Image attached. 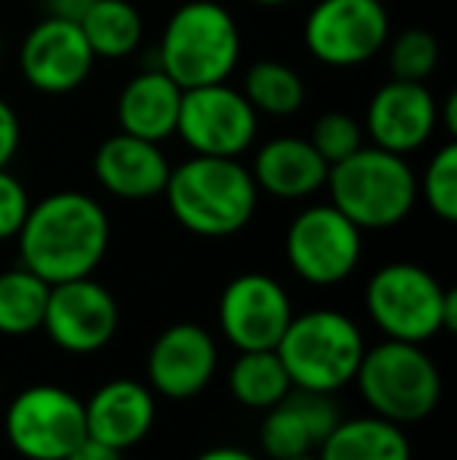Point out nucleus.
<instances>
[{
	"label": "nucleus",
	"mask_w": 457,
	"mask_h": 460,
	"mask_svg": "<svg viewBox=\"0 0 457 460\" xmlns=\"http://www.w3.org/2000/svg\"><path fill=\"white\" fill-rule=\"evenodd\" d=\"M320 460H414L404 426L382 417L338 420L317 448Z\"/></svg>",
	"instance_id": "obj_22"
},
{
	"label": "nucleus",
	"mask_w": 457,
	"mask_h": 460,
	"mask_svg": "<svg viewBox=\"0 0 457 460\" xmlns=\"http://www.w3.org/2000/svg\"><path fill=\"white\" fill-rule=\"evenodd\" d=\"M154 420H157V398L145 382L110 379L85 401L88 438H98L116 451H128L145 442Z\"/></svg>",
	"instance_id": "obj_20"
},
{
	"label": "nucleus",
	"mask_w": 457,
	"mask_h": 460,
	"mask_svg": "<svg viewBox=\"0 0 457 460\" xmlns=\"http://www.w3.org/2000/svg\"><path fill=\"white\" fill-rule=\"evenodd\" d=\"M364 351L366 341L357 323L330 307L294 314L276 345L292 385L323 394H336L351 385Z\"/></svg>",
	"instance_id": "obj_5"
},
{
	"label": "nucleus",
	"mask_w": 457,
	"mask_h": 460,
	"mask_svg": "<svg viewBox=\"0 0 457 460\" xmlns=\"http://www.w3.org/2000/svg\"><path fill=\"white\" fill-rule=\"evenodd\" d=\"M44 6V16H63V19H75L94 4V0H38Z\"/></svg>",
	"instance_id": "obj_33"
},
{
	"label": "nucleus",
	"mask_w": 457,
	"mask_h": 460,
	"mask_svg": "<svg viewBox=\"0 0 457 460\" xmlns=\"http://www.w3.org/2000/svg\"><path fill=\"white\" fill-rule=\"evenodd\" d=\"M220 329L238 351L276 348L292 323V297L279 279L267 273H242L220 295Z\"/></svg>",
	"instance_id": "obj_14"
},
{
	"label": "nucleus",
	"mask_w": 457,
	"mask_h": 460,
	"mask_svg": "<svg viewBox=\"0 0 457 460\" xmlns=\"http://www.w3.org/2000/svg\"><path fill=\"white\" fill-rule=\"evenodd\" d=\"M4 429L25 460H63L88 436L85 401L63 385H29L10 401Z\"/></svg>",
	"instance_id": "obj_11"
},
{
	"label": "nucleus",
	"mask_w": 457,
	"mask_h": 460,
	"mask_svg": "<svg viewBox=\"0 0 457 460\" xmlns=\"http://www.w3.org/2000/svg\"><path fill=\"white\" fill-rule=\"evenodd\" d=\"M16 60L25 85L48 97L79 92L98 63L82 35V25L63 16H44L31 25L19 44Z\"/></svg>",
	"instance_id": "obj_13"
},
{
	"label": "nucleus",
	"mask_w": 457,
	"mask_h": 460,
	"mask_svg": "<svg viewBox=\"0 0 457 460\" xmlns=\"http://www.w3.org/2000/svg\"><path fill=\"white\" fill-rule=\"evenodd\" d=\"M391 35L382 0H317L304 19V48L330 69H357L376 60Z\"/></svg>",
	"instance_id": "obj_8"
},
{
	"label": "nucleus",
	"mask_w": 457,
	"mask_h": 460,
	"mask_svg": "<svg viewBox=\"0 0 457 460\" xmlns=\"http://www.w3.org/2000/svg\"><path fill=\"white\" fill-rule=\"evenodd\" d=\"M435 128H439V101L426 82L389 79L366 101L364 135L373 147L410 157L433 141Z\"/></svg>",
	"instance_id": "obj_15"
},
{
	"label": "nucleus",
	"mask_w": 457,
	"mask_h": 460,
	"mask_svg": "<svg viewBox=\"0 0 457 460\" xmlns=\"http://www.w3.org/2000/svg\"><path fill=\"white\" fill-rule=\"evenodd\" d=\"M242 94L260 116H288L301 113L307 103V82L294 66L282 60H257L244 69Z\"/></svg>",
	"instance_id": "obj_24"
},
{
	"label": "nucleus",
	"mask_w": 457,
	"mask_h": 460,
	"mask_svg": "<svg viewBox=\"0 0 457 460\" xmlns=\"http://www.w3.org/2000/svg\"><path fill=\"white\" fill-rule=\"evenodd\" d=\"M50 285L22 263L0 273V335H31L41 329Z\"/></svg>",
	"instance_id": "obj_26"
},
{
	"label": "nucleus",
	"mask_w": 457,
	"mask_h": 460,
	"mask_svg": "<svg viewBox=\"0 0 457 460\" xmlns=\"http://www.w3.org/2000/svg\"><path fill=\"white\" fill-rule=\"evenodd\" d=\"M382 54L389 60L391 79L426 82L442 63V44L433 31L414 25V29H401L398 35H389Z\"/></svg>",
	"instance_id": "obj_27"
},
{
	"label": "nucleus",
	"mask_w": 457,
	"mask_h": 460,
	"mask_svg": "<svg viewBox=\"0 0 457 460\" xmlns=\"http://www.w3.org/2000/svg\"><path fill=\"white\" fill-rule=\"evenodd\" d=\"M220 348L198 323H176L163 329L147 351V385L170 401L198 398L214 382Z\"/></svg>",
	"instance_id": "obj_16"
},
{
	"label": "nucleus",
	"mask_w": 457,
	"mask_h": 460,
	"mask_svg": "<svg viewBox=\"0 0 457 460\" xmlns=\"http://www.w3.org/2000/svg\"><path fill=\"white\" fill-rule=\"evenodd\" d=\"M364 257V232L332 204H311L288 223L286 261L307 285L345 282Z\"/></svg>",
	"instance_id": "obj_9"
},
{
	"label": "nucleus",
	"mask_w": 457,
	"mask_h": 460,
	"mask_svg": "<svg viewBox=\"0 0 457 460\" xmlns=\"http://www.w3.org/2000/svg\"><path fill=\"white\" fill-rule=\"evenodd\" d=\"M31 198L25 185L10 170H0V242H10L19 235L25 217H29Z\"/></svg>",
	"instance_id": "obj_30"
},
{
	"label": "nucleus",
	"mask_w": 457,
	"mask_h": 460,
	"mask_svg": "<svg viewBox=\"0 0 457 460\" xmlns=\"http://www.w3.org/2000/svg\"><path fill=\"white\" fill-rule=\"evenodd\" d=\"M19 263L48 285L94 276L110 248V217L85 191H54L29 207L16 235Z\"/></svg>",
	"instance_id": "obj_1"
},
{
	"label": "nucleus",
	"mask_w": 457,
	"mask_h": 460,
	"mask_svg": "<svg viewBox=\"0 0 457 460\" xmlns=\"http://www.w3.org/2000/svg\"><path fill=\"white\" fill-rule=\"evenodd\" d=\"M179 103H182V88L160 66H147L135 73L116 97V126L135 138L163 145L176 135Z\"/></svg>",
	"instance_id": "obj_21"
},
{
	"label": "nucleus",
	"mask_w": 457,
	"mask_h": 460,
	"mask_svg": "<svg viewBox=\"0 0 457 460\" xmlns=\"http://www.w3.org/2000/svg\"><path fill=\"white\" fill-rule=\"evenodd\" d=\"M417 194L423 204L439 217L442 223L457 219V145L445 141L439 151L429 157L423 176H417Z\"/></svg>",
	"instance_id": "obj_28"
},
{
	"label": "nucleus",
	"mask_w": 457,
	"mask_h": 460,
	"mask_svg": "<svg viewBox=\"0 0 457 460\" xmlns=\"http://www.w3.org/2000/svg\"><path fill=\"white\" fill-rule=\"evenodd\" d=\"M19 145H22V122H19L16 110L0 97V170H10Z\"/></svg>",
	"instance_id": "obj_31"
},
{
	"label": "nucleus",
	"mask_w": 457,
	"mask_h": 460,
	"mask_svg": "<svg viewBox=\"0 0 457 460\" xmlns=\"http://www.w3.org/2000/svg\"><path fill=\"white\" fill-rule=\"evenodd\" d=\"M154 54V66L182 92L229 82L242 63V29L220 0H185L170 13Z\"/></svg>",
	"instance_id": "obj_3"
},
{
	"label": "nucleus",
	"mask_w": 457,
	"mask_h": 460,
	"mask_svg": "<svg viewBox=\"0 0 457 460\" xmlns=\"http://www.w3.org/2000/svg\"><path fill=\"white\" fill-rule=\"evenodd\" d=\"M41 329L60 351L98 354L119 329V304L98 279L82 276L50 285Z\"/></svg>",
	"instance_id": "obj_12"
},
{
	"label": "nucleus",
	"mask_w": 457,
	"mask_h": 460,
	"mask_svg": "<svg viewBox=\"0 0 457 460\" xmlns=\"http://www.w3.org/2000/svg\"><path fill=\"white\" fill-rule=\"evenodd\" d=\"M92 170L98 185L119 200H151L160 198L170 179V157L157 141L135 138L116 132L104 138L94 151Z\"/></svg>",
	"instance_id": "obj_18"
},
{
	"label": "nucleus",
	"mask_w": 457,
	"mask_h": 460,
	"mask_svg": "<svg viewBox=\"0 0 457 460\" xmlns=\"http://www.w3.org/2000/svg\"><path fill=\"white\" fill-rule=\"evenodd\" d=\"M79 25L94 60H128L145 41V19L132 0H94Z\"/></svg>",
	"instance_id": "obj_23"
},
{
	"label": "nucleus",
	"mask_w": 457,
	"mask_h": 460,
	"mask_svg": "<svg viewBox=\"0 0 457 460\" xmlns=\"http://www.w3.org/2000/svg\"><path fill=\"white\" fill-rule=\"evenodd\" d=\"M63 460H122V451H116V448H110V445L85 436Z\"/></svg>",
	"instance_id": "obj_32"
},
{
	"label": "nucleus",
	"mask_w": 457,
	"mask_h": 460,
	"mask_svg": "<svg viewBox=\"0 0 457 460\" xmlns=\"http://www.w3.org/2000/svg\"><path fill=\"white\" fill-rule=\"evenodd\" d=\"M442 326L445 332H457V288L445 291V310H442Z\"/></svg>",
	"instance_id": "obj_36"
},
{
	"label": "nucleus",
	"mask_w": 457,
	"mask_h": 460,
	"mask_svg": "<svg viewBox=\"0 0 457 460\" xmlns=\"http://www.w3.org/2000/svg\"><path fill=\"white\" fill-rule=\"evenodd\" d=\"M163 198L185 232L201 238H229L254 219L260 191L238 157L191 154L170 170Z\"/></svg>",
	"instance_id": "obj_2"
},
{
	"label": "nucleus",
	"mask_w": 457,
	"mask_h": 460,
	"mask_svg": "<svg viewBox=\"0 0 457 460\" xmlns=\"http://www.w3.org/2000/svg\"><path fill=\"white\" fill-rule=\"evenodd\" d=\"M260 113L229 82L182 92L176 135L191 154L242 160L257 145Z\"/></svg>",
	"instance_id": "obj_10"
},
{
	"label": "nucleus",
	"mask_w": 457,
	"mask_h": 460,
	"mask_svg": "<svg viewBox=\"0 0 457 460\" xmlns=\"http://www.w3.org/2000/svg\"><path fill=\"white\" fill-rule=\"evenodd\" d=\"M317 154L326 164H338V160L351 157L357 147H364L366 135H364V122L357 116L345 113V110H326L313 119L311 135H307Z\"/></svg>",
	"instance_id": "obj_29"
},
{
	"label": "nucleus",
	"mask_w": 457,
	"mask_h": 460,
	"mask_svg": "<svg viewBox=\"0 0 457 460\" xmlns=\"http://www.w3.org/2000/svg\"><path fill=\"white\" fill-rule=\"evenodd\" d=\"M250 176L260 194L279 200H307L326 188L330 164L301 135H276L263 141L250 160Z\"/></svg>",
	"instance_id": "obj_19"
},
{
	"label": "nucleus",
	"mask_w": 457,
	"mask_h": 460,
	"mask_svg": "<svg viewBox=\"0 0 457 460\" xmlns=\"http://www.w3.org/2000/svg\"><path fill=\"white\" fill-rule=\"evenodd\" d=\"M286 367H282L276 348L263 351H238L235 364L229 369V392L242 407L250 411H269L276 401H282L292 392Z\"/></svg>",
	"instance_id": "obj_25"
},
{
	"label": "nucleus",
	"mask_w": 457,
	"mask_h": 460,
	"mask_svg": "<svg viewBox=\"0 0 457 460\" xmlns=\"http://www.w3.org/2000/svg\"><path fill=\"white\" fill-rule=\"evenodd\" d=\"M195 460H257L250 451L244 448H232V445H216V448H207L201 451Z\"/></svg>",
	"instance_id": "obj_34"
},
{
	"label": "nucleus",
	"mask_w": 457,
	"mask_h": 460,
	"mask_svg": "<svg viewBox=\"0 0 457 460\" xmlns=\"http://www.w3.org/2000/svg\"><path fill=\"white\" fill-rule=\"evenodd\" d=\"M288 460H320L317 455H301V457H288Z\"/></svg>",
	"instance_id": "obj_38"
},
{
	"label": "nucleus",
	"mask_w": 457,
	"mask_h": 460,
	"mask_svg": "<svg viewBox=\"0 0 457 460\" xmlns=\"http://www.w3.org/2000/svg\"><path fill=\"white\" fill-rule=\"evenodd\" d=\"M250 4H257V6H288V4H294V0H250Z\"/></svg>",
	"instance_id": "obj_37"
},
{
	"label": "nucleus",
	"mask_w": 457,
	"mask_h": 460,
	"mask_svg": "<svg viewBox=\"0 0 457 460\" xmlns=\"http://www.w3.org/2000/svg\"><path fill=\"white\" fill-rule=\"evenodd\" d=\"M445 285L420 263H385L370 276L364 291L366 314L373 326L395 341H423L445 332Z\"/></svg>",
	"instance_id": "obj_7"
},
{
	"label": "nucleus",
	"mask_w": 457,
	"mask_h": 460,
	"mask_svg": "<svg viewBox=\"0 0 457 460\" xmlns=\"http://www.w3.org/2000/svg\"><path fill=\"white\" fill-rule=\"evenodd\" d=\"M330 204L338 207L360 232L395 229L414 213L417 172L401 154L382 147H357L351 157L330 166Z\"/></svg>",
	"instance_id": "obj_4"
},
{
	"label": "nucleus",
	"mask_w": 457,
	"mask_h": 460,
	"mask_svg": "<svg viewBox=\"0 0 457 460\" xmlns=\"http://www.w3.org/2000/svg\"><path fill=\"white\" fill-rule=\"evenodd\" d=\"M439 128H445L454 138V132H457V94L454 92L439 103Z\"/></svg>",
	"instance_id": "obj_35"
},
{
	"label": "nucleus",
	"mask_w": 457,
	"mask_h": 460,
	"mask_svg": "<svg viewBox=\"0 0 457 460\" xmlns=\"http://www.w3.org/2000/svg\"><path fill=\"white\" fill-rule=\"evenodd\" d=\"M342 411L332 394L292 388L269 411H263L260 445L269 460H288L301 455H313L323 438L336 429Z\"/></svg>",
	"instance_id": "obj_17"
},
{
	"label": "nucleus",
	"mask_w": 457,
	"mask_h": 460,
	"mask_svg": "<svg viewBox=\"0 0 457 460\" xmlns=\"http://www.w3.org/2000/svg\"><path fill=\"white\" fill-rule=\"evenodd\" d=\"M0 63H4V35H0Z\"/></svg>",
	"instance_id": "obj_39"
},
{
	"label": "nucleus",
	"mask_w": 457,
	"mask_h": 460,
	"mask_svg": "<svg viewBox=\"0 0 457 460\" xmlns=\"http://www.w3.org/2000/svg\"><path fill=\"white\" fill-rule=\"evenodd\" d=\"M354 382L366 407L398 426L423 423L442 401L439 367L423 351V345L414 341L385 339L366 348Z\"/></svg>",
	"instance_id": "obj_6"
}]
</instances>
